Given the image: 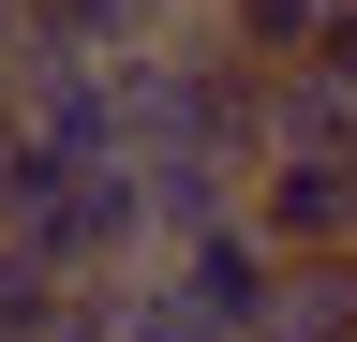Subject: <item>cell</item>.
I'll list each match as a JSON object with an SVG mask.
<instances>
[{"instance_id":"4","label":"cell","mask_w":357,"mask_h":342,"mask_svg":"<svg viewBox=\"0 0 357 342\" xmlns=\"http://www.w3.org/2000/svg\"><path fill=\"white\" fill-rule=\"evenodd\" d=\"M238 342H357V253H283V283Z\"/></svg>"},{"instance_id":"1","label":"cell","mask_w":357,"mask_h":342,"mask_svg":"<svg viewBox=\"0 0 357 342\" xmlns=\"http://www.w3.org/2000/svg\"><path fill=\"white\" fill-rule=\"evenodd\" d=\"M149 283H164L194 327H253V313H268V283H283V238H268L253 208H238V224H208V238L149 253Z\"/></svg>"},{"instance_id":"9","label":"cell","mask_w":357,"mask_h":342,"mask_svg":"<svg viewBox=\"0 0 357 342\" xmlns=\"http://www.w3.org/2000/svg\"><path fill=\"white\" fill-rule=\"evenodd\" d=\"M0 268H15V238H0Z\"/></svg>"},{"instance_id":"7","label":"cell","mask_w":357,"mask_h":342,"mask_svg":"<svg viewBox=\"0 0 357 342\" xmlns=\"http://www.w3.org/2000/svg\"><path fill=\"white\" fill-rule=\"evenodd\" d=\"M15 134H30V119H15V75H0V164H15Z\"/></svg>"},{"instance_id":"3","label":"cell","mask_w":357,"mask_h":342,"mask_svg":"<svg viewBox=\"0 0 357 342\" xmlns=\"http://www.w3.org/2000/svg\"><path fill=\"white\" fill-rule=\"evenodd\" d=\"M253 224L283 253H357V164H253Z\"/></svg>"},{"instance_id":"8","label":"cell","mask_w":357,"mask_h":342,"mask_svg":"<svg viewBox=\"0 0 357 342\" xmlns=\"http://www.w3.org/2000/svg\"><path fill=\"white\" fill-rule=\"evenodd\" d=\"M0 75H15V0H0Z\"/></svg>"},{"instance_id":"2","label":"cell","mask_w":357,"mask_h":342,"mask_svg":"<svg viewBox=\"0 0 357 342\" xmlns=\"http://www.w3.org/2000/svg\"><path fill=\"white\" fill-rule=\"evenodd\" d=\"M164 30L178 0H15V60H134Z\"/></svg>"},{"instance_id":"5","label":"cell","mask_w":357,"mask_h":342,"mask_svg":"<svg viewBox=\"0 0 357 342\" xmlns=\"http://www.w3.org/2000/svg\"><path fill=\"white\" fill-rule=\"evenodd\" d=\"M328 15H342V0H208V30H223V45H238L253 75L312 60V45H328Z\"/></svg>"},{"instance_id":"6","label":"cell","mask_w":357,"mask_h":342,"mask_svg":"<svg viewBox=\"0 0 357 342\" xmlns=\"http://www.w3.org/2000/svg\"><path fill=\"white\" fill-rule=\"evenodd\" d=\"M312 75H342V90H357V0L328 15V45H312Z\"/></svg>"}]
</instances>
